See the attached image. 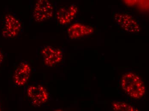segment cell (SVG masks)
<instances>
[{"label":"cell","instance_id":"cell-7","mask_svg":"<svg viewBox=\"0 0 149 111\" xmlns=\"http://www.w3.org/2000/svg\"><path fill=\"white\" fill-rule=\"evenodd\" d=\"M31 69L29 64L22 62L16 68L13 75V80L17 86H22L28 82L31 75Z\"/></svg>","mask_w":149,"mask_h":111},{"label":"cell","instance_id":"cell-8","mask_svg":"<svg viewBox=\"0 0 149 111\" xmlns=\"http://www.w3.org/2000/svg\"><path fill=\"white\" fill-rule=\"evenodd\" d=\"M78 12V8L74 4L60 8L56 13L57 20L61 25H67L74 19Z\"/></svg>","mask_w":149,"mask_h":111},{"label":"cell","instance_id":"cell-9","mask_svg":"<svg viewBox=\"0 0 149 111\" xmlns=\"http://www.w3.org/2000/svg\"><path fill=\"white\" fill-rule=\"evenodd\" d=\"M93 27L80 23L72 24L67 30V34L70 39H75L91 35L94 32Z\"/></svg>","mask_w":149,"mask_h":111},{"label":"cell","instance_id":"cell-2","mask_svg":"<svg viewBox=\"0 0 149 111\" xmlns=\"http://www.w3.org/2000/svg\"><path fill=\"white\" fill-rule=\"evenodd\" d=\"M53 14V6L50 0H37L33 11L35 21L41 22L49 19Z\"/></svg>","mask_w":149,"mask_h":111},{"label":"cell","instance_id":"cell-10","mask_svg":"<svg viewBox=\"0 0 149 111\" xmlns=\"http://www.w3.org/2000/svg\"><path fill=\"white\" fill-rule=\"evenodd\" d=\"M113 110L117 111H139L137 108L131 105L122 101L113 102L112 104Z\"/></svg>","mask_w":149,"mask_h":111},{"label":"cell","instance_id":"cell-11","mask_svg":"<svg viewBox=\"0 0 149 111\" xmlns=\"http://www.w3.org/2000/svg\"><path fill=\"white\" fill-rule=\"evenodd\" d=\"M3 59V54L2 51L0 49V64L2 63Z\"/></svg>","mask_w":149,"mask_h":111},{"label":"cell","instance_id":"cell-12","mask_svg":"<svg viewBox=\"0 0 149 111\" xmlns=\"http://www.w3.org/2000/svg\"><path fill=\"white\" fill-rule=\"evenodd\" d=\"M0 111H1V107H0Z\"/></svg>","mask_w":149,"mask_h":111},{"label":"cell","instance_id":"cell-4","mask_svg":"<svg viewBox=\"0 0 149 111\" xmlns=\"http://www.w3.org/2000/svg\"><path fill=\"white\" fill-rule=\"evenodd\" d=\"M22 28V24L19 19L10 14L4 18L2 34L3 37L13 38L17 37Z\"/></svg>","mask_w":149,"mask_h":111},{"label":"cell","instance_id":"cell-1","mask_svg":"<svg viewBox=\"0 0 149 111\" xmlns=\"http://www.w3.org/2000/svg\"><path fill=\"white\" fill-rule=\"evenodd\" d=\"M121 85L125 93L133 99H141L146 93V87L142 80L132 72L125 73L122 76Z\"/></svg>","mask_w":149,"mask_h":111},{"label":"cell","instance_id":"cell-6","mask_svg":"<svg viewBox=\"0 0 149 111\" xmlns=\"http://www.w3.org/2000/svg\"><path fill=\"white\" fill-rule=\"evenodd\" d=\"M41 54L44 64L48 67H53L59 63L63 58L62 50L50 46L44 47Z\"/></svg>","mask_w":149,"mask_h":111},{"label":"cell","instance_id":"cell-5","mask_svg":"<svg viewBox=\"0 0 149 111\" xmlns=\"http://www.w3.org/2000/svg\"><path fill=\"white\" fill-rule=\"evenodd\" d=\"M27 95L32 104L36 106H41L49 99L48 91L41 85L30 86L27 90Z\"/></svg>","mask_w":149,"mask_h":111},{"label":"cell","instance_id":"cell-3","mask_svg":"<svg viewBox=\"0 0 149 111\" xmlns=\"http://www.w3.org/2000/svg\"><path fill=\"white\" fill-rule=\"evenodd\" d=\"M114 19L119 26L126 32L138 33L140 31L139 24L131 15L127 13H115Z\"/></svg>","mask_w":149,"mask_h":111}]
</instances>
